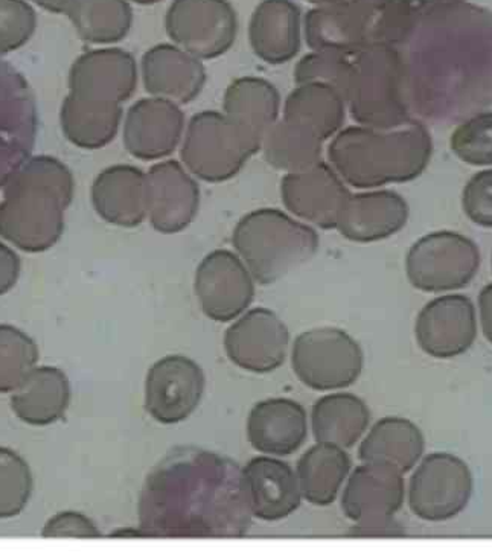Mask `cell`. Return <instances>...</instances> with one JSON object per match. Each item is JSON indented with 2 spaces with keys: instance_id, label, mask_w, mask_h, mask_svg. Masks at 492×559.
Here are the masks:
<instances>
[{
  "instance_id": "6da1fadb",
  "label": "cell",
  "mask_w": 492,
  "mask_h": 559,
  "mask_svg": "<svg viewBox=\"0 0 492 559\" xmlns=\"http://www.w3.org/2000/svg\"><path fill=\"white\" fill-rule=\"evenodd\" d=\"M403 52L411 114L455 124L492 104V13L457 3L421 11Z\"/></svg>"
},
{
  "instance_id": "7a4b0ae2",
  "label": "cell",
  "mask_w": 492,
  "mask_h": 559,
  "mask_svg": "<svg viewBox=\"0 0 492 559\" xmlns=\"http://www.w3.org/2000/svg\"><path fill=\"white\" fill-rule=\"evenodd\" d=\"M137 515L148 538H240L253 516L237 462L195 447L172 450L152 469Z\"/></svg>"
},
{
  "instance_id": "3957f363",
  "label": "cell",
  "mask_w": 492,
  "mask_h": 559,
  "mask_svg": "<svg viewBox=\"0 0 492 559\" xmlns=\"http://www.w3.org/2000/svg\"><path fill=\"white\" fill-rule=\"evenodd\" d=\"M0 240L26 253L52 249L74 200L71 169L52 156H31L2 189Z\"/></svg>"
},
{
  "instance_id": "277c9868",
  "label": "cell",
  "mask_w": 492,
  "mask_h": 559,
  "mask_svg": "<svg viewBox=\"0 0 492 559\" xmlns=\"http://www.w3.org/2000/svg\"><path fill=\"white\" fill-rule=\"evenodd\" d=\"M432 154V134L417 119L391 130L348 127L328 146L331 167L360 189L411 182L429 167Z\"/></svg>"
},
{
  "instance_id": "5b68a950",
  "label": "cell",
  "mask_w": 492,
  "mask_h": 559,
  "mask_svg": "<svg viewBox=\"0 0 492 559\" xmlns=\"http://www.w3.org/2000/svg\"><path fill=\"white\" fill-rule=\"evenodd\" d=\"M319 242L313 227L272 207L244 215L232 235L238 257L261 285L278 283L309 262L317 253Z\"/></svg>"
},
{
  "instance_id": "8992f818",
  "label": "cell",
  "mask_w": 492,
  "mask_h": 559,
  "mask_svg": "<svg viewBox=\"0 0 492 559\" xmlns=\"http://www.w3.org/2000/svg\"><path fill=\"white\" fill-rule=\"evenodd\" d=\"M351 61L345 103L357 124L391 130L413 119L401 48L367 46L353 52Z\"/></svg>"
},
{
  "instance_id": "52a82bcc",
  "label": "cell",
  "mask_w": 492,
  "mask_h": 559,
  "mask_svg": "<svg viewBox=\"0 0 492 559\" xmlns=\"http://www.w3.org/2000/svg\"><path fill=\"white\" fill-rule=\"evenodd\" d=\"M255 154L226 115L214 110L191 118L180 152L188 171L209 183L232 179Z\"/></svg>"
},
{
  "instance_id": "ba28073f",
  "label": "cell",
  "mask_w": 492,
  "mask_h": 559,
  "mask_svg": "<svg viewBox=\"0 0 492 559\" xmlns=\"http://www.w3.org/2000/svg\"><path fill=\"white\" fill-rule=\"evenodd\" d=\"M479 246L452 230L419 238L406 257V275L419 292L449 293L472 283L479 273Z\"/></svg>"
},
{
  "instance_id": "9c48e42d",
  "label": "cell",
  "mask_w": 492,
  "mask_h": 559,
  "mask_svg": "<svg viewBox=\"0 0 492 559\" xmlns=\"http://www.w3.org/2000/svg\"><path fill=\"white\" fill-rule=\"evenodd\" d=\"M296 377L319 392L341 391L359 380L364 354L356 338L337 328H316L298 335L291 350Z\"/></svg>"
},
{
  "instance_id": "30bf717a",
  "label": "cell",
  "mask_w": 492,
  "mask_h": 559,
  "mask_svg": "<svg viewBox=\"0 0 492 559\" xmlns=\"http://www.w3.org/2000/svg\"><path fill=\"white\" fill-rule=\"evenodd\" d=\"M475 491V477L464 459L445 451L427 454L411 474L407 501L424 522L440 523L463 514Z\"/></svg>"
},
{
  "instance_id": "8fae6325",
  "label": "cell",
  "mask_w": 492,
  "mask_h": 559,
  "mask_svg": "<svg viewBox=\"0 0 492 559\" xmlns=\"http://www.w3.org/2000/svg\"><path fill=\"white\" fill-rule=\"evenodd\" d=\"M168 37L199 60L225 56L237 40V11L228 0H175L165 15Z\"/></svg>"
},
{
  "instance_id": "7c38bea8",
  "label": "cell",
  "mask_w": 492,
  "mask_h": 559,
  "mask_svg": "<svg viewBox=\"0 0 492 559\" xmlns=\"http://www.w3.org/2000/svg\"><path fill=\"white\" fill-rule=\"evenodd\" d=\"M37 136L38 109L33 88L0 56V189L33 156Z\"/></svg>"
},
{
  "instance_id": "4fadbf2b",
  "label": "cell",
  "mask_w": 492,
  "mask_h": 559,
  "mask_svg": "<svg viewBox=\"0 0 492 559\" xmlns=\"http://www.w3.org/2000/svg\"><path fill=\"white\" fill-rule=\"evenodd\" d=\"M200 307L215 322H232L255 298V280L238 254L214 250L200 262L194 280Z\"/></svg>"
},
{
  "instance_id": "5bb4252c",
  "label": "cell",
  "mask_w": 492,
  "mask_h": 559,
  "mask_svg": "<svg viewBox=\"0 0 492 559\" xmlns=\"http://www.w3.org/2000/svg\"><path fill=\"white\" fill-rule=\"evenodd\" d=\"M205 388V372L192 358H160L145 378V411L165 426L183 423L197 411Z\"/></svg>"
},
{
  "instance_id": "9a60e30c",
  "label": "cell",
  "mask_w": 492,
  "mask_h": 559,
  "mask_svg": "<svg viewBox=\"0 0 492 559\" xmlns=\"http://www.w3.org/2000/svg\"><path fill=\"white\" fill-rule=\"evenodd\" d=\"M478 333V310L464 295H444L430 300L415 322L419 348L440 360L463 356L475 345Z\"/></svg>"
},
{
  "instance_id": "2e32d148",
  "label": "cell",
  "mask_w": 492,
  "mask_h": 559,
  "mask_svg": "<svg viewBox=\"0 0 492 559\" xmlns=\"http://www.w3.org/2000/svg\"><path fill=\"white\" fill-rule=\"evenodd\" d=\"M136 59L121 48L94 49L80 56L69 72V95L82 102L122 106L137 87Z\"/></svg>"
},
{
  "instance_id": "e0dca14e",
  "label": "cell",
  "mask_w": 492,
  "mask_h": 559,
  "mask_svg": "<svg viewBox=\"0 0 492 559\" xmlns=\"http://www.w3.org/2000/svg\"><path fill=\"white\" fill-rule=\"evenodd\" d=\"M290 331L267 308H253L238 318L225 334V349L238 368L253 373L276 371L286 361Z\"/></svg>"
},
{
  "instance_id": "ac0fdd59",
  "label": "cell",
  "mask_w": 492,
  "mask_h": 559,
  "mask_svg": "<svg viewBox=\"0 0 492 559\" xmlns=\"http://www.w3.org/2000/svg\"><path fill=\"white\" fill-rule=\"evenodd\" d=\"M349 195L341 177L325 162L307 171L290 173L280 182L284 206L296 217L326 230L336 229Z\"/></svg>"
},
{
  "instance_id": "d6986e66",
  "label": "cell",
  "mask_w": 492,
  "mask_h": 559,
  "mask_svg": "<svg viewBox=\"0 0 492 559\" xmlns=\"http://www.w3.org/2000/svg\"><path fill=\"white\" fill-rule=\"evenodd\" d=\"M200 188L177 160L160 162L147 173V218L157 233L179 234L197 217Z\"/></svg>"
},
{
  "instance_id": "ffe728a7",
  "label": "cell",
  "mask_w": 492,
  "mask_h": 559,
  "mask_svg": "<svg viewBox=\"0 0 492 559\" xmlns=\"http://www.w3.org/2000/svg\"><path fill=\"white\" fill-rule=\"evenodd\" d=\"M184 115L176 103L144 98L130 107L124 121V146L140 160H159L182 141Z\"/></svg>"
},
{
  "instance_id": "44dd1931",
  "label": "cell",
  "mask_w": 492,
  "mask_h": 559,
  "mask_svg": "<svg viewBox=\"0 0 492 559\" xmlns=\"http://www.w3.org/2000/svg\"><path fill=\"white\" fill-rule=\"evenodd\" d=\"M406 499L403 473L391 466L363 462L346 479L341 509L356 523L394 519Z\"/></svg>"
},
{
  "instance_id": "7402d4cb",
  "label": "cell",
  "mask_w": 492,
  "mask_h": 559,
  "mask_svg": "<svg viewBox=\"0 0 492 559\" xmlns=\"http://www.w3.org/2000/svg\"><path fill=\"white\" fill-rule=\"evenodd\" d=\"M250 512L263 522H279L301 507L298 476L287 462L260 456L241 469Z\"/></svg>"
},
{
  "instance_id": "603a6c76",
  "label": "cell",
  "mask_w": 492,
  "mask_h": 559,
  "mask_svg": "<svg viewBox=\"0 0 492 559\" xmlns=\"http://www.w3.org/2000/svg\"><path fill=\"white\" fill-rule=\"evenodd\" d=\"M409 215V204L398 192H360L346 200L336 229L349 241H382L405 229Z\"/></svg>"
},
{
  "instance_id": "cb8c5ba5",
  "label": "cell",
  "mask_w": 492,
  "mask_h": 559,
  "mask_svg": "<svg viewBox=\"0 0 492 559\" xmlns=\"http://www.w3.org/2000/svg\"><path fill=\"white\" fill-rule=\"evenodd\" d=\"M145 91L176 104L194 102L206 84L202 60L176 45H156L142 57Z\"/></svg>"
},
{
  "instance_id": "d4e9b609",
  "label": "cell",
  "mask_w": 492,
  "mask_h": 559,
  "mask_svg": "<svg viewBox=\"0 0 492 559\" xmlns=\"http://www.w3.org/2000/svg\"><path fill=\"white\" fill-rule=\"evenodd\" d=\"M96 214L118 227H136L147 218V173L132 165H113L92 185Z\"/></svg>"
},
{
  "instance_id": "484cf974",
  "label": "cell",
  "mask_w": 492,
  "mask_h": 559,
  "mask_svg": "<svg viewBox=\"0 0 492 559\" xmlns=\"http://www.w3.org/2000/svg\"><path fill=\"white\" fill-rule=\"evenodd\" d=\"M309 436V416L298 401L271 399L250 411V445L267 456H288L301 449Z\"/></svg>"
},
{
  "instance_id": "4316f807",
  "label": "cell",
  "mask_w": 492,
  "mask_h": 559,
  "mask_svg": "<svg viewBox=\"0 0 492 559\" xmlns=\"http://www.w3.org/2000/svg\"><path fill=\"white\" fill-rule=\"evenodd\" d=\"M301 8L295 2L263 0L250 19V46L265 63H288L301 51Z\"/></svg>"
},
{
  "instance_id": "83f0119b",
  "label": "cell",
  "mask_w": 492,
  "mask_h": 559,
  "mask_svg": "<svg viewBox=\"0 0 492 559\" xmlns=\"http://www.w3.org/2000/svg\"><path fill=\"white\" fill-rule=\"evenodd\" d=\"M72 400L68 373L57 366L38 365L13 393L11 412L31 427H49L67 416Z\"/></svg>"
},
{
  "instance_id": "f1b7e54d",
  "label": "cell",
  "mask_w": 492,
  "mask_h": 559,
  "mask_svg": "<svg viewBox=\"0 0 492 559\" xmlns=\"http://www.w3.org/2000/svg\"><path fill=\"white\" fill-rule=\"evenodd\" d=\"M223 110L252 148L256 153L261 152L265 134L278 121L279 91L271 81L243 76L232 81L226 88Z\"/></svg>"
},
{
  "instance_id": "f546056e",
  "label": "cell",
  "mask_w": 492,
  "mask_h": 559,
  "mask_svg": "<svg viewBox=\"0 0 492 559\" xmlns=\"http://www.w3.org/2000/svg\"><path fill=\"white\" fill-rule=\"evenodd\" d=\"M348 10L360 48H403L421 14L413 0H353L348 3Z\"/></svg>"
},
{
  "instance_id": "4dcf8cb0",
  "label": "cell",
  "mask_w": 492,
  "mask_h": 559,
  "mask_svg": "<svg viewBox=\"0 0 492 559\" xmlns=\"http://www.w3.org/2000/svg\"><path fill=\"white\" fill-rule=\"evenodd\" d=\"M425 438L417 424L401 416H386L369 430L360 443L359 457L409 473L424 456Z\"/></svg>"
},
{
  "instance_id": "1f68e13d",
  "label": "cell",
  "mask_w": 492,
  "mask_h": 559,
  "mask_svg": "<svg viewBox=\"0 0 492 559\" xmlns=\"http://www.w3.org/2000/svg\"><path fill=\"white\" fill-rule=\"evenodd\" d=\"M371 423V411L352 393H331L316 401L311 412V429L317 442L351 449Z\"/></svg>"
},
{
  "instance_id": "d6a6232c",
  "label": "cell",
  "mask_w": 492,
  "mask_h": 559,
  "mask_svg": "<svg viewBox=\"0 0 492 559\" xmlns=\"http://www.w3.org/2000/svg\"><path fill=\"white\" fill-rule=\"evenodd\" d=\"M351 465V457L340 447L326 442L311 447L296 466L302 499L316 507H328L336 501Z\"/></svg>"
},
{
  "instance_id": "836d02e7",
  "label": "cell",
  "mask_w": 492,
  "mask_h": 559,
  "mask_svg": "<svg viewBox=\"0 0 492 559\" xmlns=\"http://www.w3.org/2000/svg\"><path fill=\"white\" fill-rule=\"evenodd\" d=\"M346 103L333 87L298 84L284 103V119L314 131L322 141L336 136L345 124Z\"/></svg>"
},
{
  "instance_id": "e575fe53",
  "label": "cell",
  "mask_w": 492,
  "mask_h": 559,
  "mask_svg": "<svg viewBox=\"0 0 492 559\" xmlns=\"http://www.w3.org/2000/svg\"><path fill=\"white\" fill-rule=\"evenodd\" d=\"M124 109L76 99L68 95L61 104L60 126L64 138L83 150H98L117 138Z\"/></svg>"
},
{
  "instance_id": "d590c367",
  "label": "cell",
  "mask_w": 492,
  "mask_h": 559,
  "mask_svg": "<svg viewBox=\"0 0 492 559\" xmlns=\"http://www.w3.org/2000/svg\"><path fill=\"white\" fill-rule=\"evenodd\" d=\"M64 14L80 38L92 45L118 44L133 25V10L127 0H69Z\"/></svg>"
},
{
  "instance_id": "8d00e7d4",
  "label": "cell",
  "mask_w": 492,
  "mask_h": 559,
  "mask_svg": "<svg viewBox=\"0 0 492 559\" xmlns=\"http://www.w3.org/2000/svg\"><path fill=\"white\" fill-rule=\"evenodd\" d=\"M261 152L268 165L290 175L322 162L324 141L307 127L283 118L265 134Z\"/></svg>"
},
{
  "instance_id": "74e56055",
  "label": "cell",
  "mask_w": 492,
  "mask_h": 559,
  "mask_svg": "<svg viewBox=\"0 0 492 559\" xmlns=\"http://www.w3.org/2000/svg\"><path fill=\"white\" fill-rule=\"evenodd\" d=\"M40 360L36 341L21 328L0 323V395H10Z\"/></svg>"
},
{
  "instance_id": "f35d334b",
  "label": "cell",
  "mask_w": 492,
  "mask_h": 559,
  "mask_svg": "<svg viewBox=\"0 0 492 559\" xmlns=\"http://www.w3.org/2000/svg\"><path fill=\"white\" fill-rule=\"evenodd\" d=\"M33 492L29 462L19 451L0 445V520L21 515L28 508Z\"/></svg>"
},
{
  "instance_id": "ab89813d",
  "label": "cell",
  "mask_w": 492,
  "mask_h": 559,
  "mask_svg": "<svg viewBox=\"0 0 492 559\" xmlns=\"http://www.w3.org/2000/svg\"><path fill=\"white\" fill-rule=\"evenodd\" d=\"M449 148L471 167H492V111H479L453 131Z\"/></svg>"
},
{
  "instance_id": "60d3db41",
  "label": "cell",
  "mask_w": 492,
  "mask_h": 559,
  "mask_svg": "<svg viewBox=\"0 0 492 559\" xmlns=\"http://www.w3.org/2000/svg\"><path fill=\"white\" fill-rule=\"evenodd\" d=\"M351 56L313 51L309 56L302 57L295 68L296 84H325V86L337 91L345 99L349 79H351Z\"/></svg>"
},
{
  "instance_id": "b9f144b4",
  "label": "cell",
  "mask_w": 492,
  "mask_h": 559,
  "mask_svg": "<svg viewBox=\"0 0 492 559\" xmlns=\"http://www.w3.org/2000/svg\"><path fill=\"white\" fill-rule=\"evenodd\" d=\"M36 28V11L26 0H0V56L28 44Z\"/></svg>"
},
{
  "instance_id": "7bdbcfd3",
  "label": "cell",
  "mask_w": 492,
  "mask_h": 559,
  "mask_svg": "<svg viewBox=\"0 0 492 559\" xmlns=\"http://www.w3.org/2000/svg\"><path fill=\"white\" fill-rule=\"evenodd\" d=\"M465 215L475 225L492 229V169L471 177L463 192Z\"/></svg>"
},
{
  "instance_id": "ee69618b",
  "label": "cell",
  "mask_w": 492,
  "mask_h": 559,
  "mask_svg": "<svg viewBox=\"0 0 492 559\" xmlns=\"http://www.w3.org/2000/svg\"><path fill=\"white\" fill-rule=\"evenodd\" d=\"M44 538H101L103 532L96 526L94 520L83 512L61 511L49 516L41 527Z\"/></svg>"
},
{
  "instance_id": "f6af8a7d",
  "label": "cell",
  "mask_w": 492,
  "mask_h": 559,
  "mask_svg": "<svg viewBox=\"0 0 492 559\" xmlns=\"http://www.w3.org/2000/svg\"><path fill=\"white\" fill-rule=\"evenodd\" d=\"M22 273V262L14 248L0 240V296L13 290Z\"/></svg>"
},
{
  "instance_id": "bcb514c9",
  "label": "cell",
  "mask_w": 492,
  "mask_h": 559,
  "mask_svg": "<svg viewBox=\"0 0 492 559\" xmlns=\"http://www.w3.org/2000/svg\"><path fill=\"white\" fill-rule=\"evenodd\" d=\"M349 534L361 538H397L403 537L406 531L394 519H386L379 522L357 523Z\"/></svg>"
},
{
  "instance_id": "7dc6e473",
  "label": "cell",
  "mask_w": 492,
  "mask_h": 559,
  "mask_svg": "<svg viewBox=\"0 0 492 559\" xmlns=\"http://www.w3.org/2000/svg\"><path fill=\"white\" fill-rule=\"evenodd\" d=\"M480 330L492 345V283L485 285L478 299Z\"/></svg>"
},
{
  "instance_id": "c3c4849f",
  "label": "cell",
  "mask_w": 492,
  "mask_h": 559,
  "mask_svg": "<svg viewBox=\"0 0 492 559\" xmlns=\"http://www.w3.org/2000/svg\"><path fill=\"white\" fill-rule=\"evenodd\" d=\"M29 2L36 3V5L53 14H64L69 5V0H29Z\"/></svg>"
},
{
  "instance_id": "681fc988",
  "label": "cell",
  "mask_w": 492,
  "mask_h": 559,
  "mask_svg": "<svg viewBox=\"0 0 492 559\" xmlns=\"http://www.w3.org/2000/svg\"><path fill=\"white\" fill-rule=\"evenodd\" d=\"M109 537L115 538H148L147 532L142 530L141 526L134 527H119V530L111 532Z\"/></svg>"
},
{
  "instance_id": "f907efd6",
  "label": "cell",
  "mask_w": 492,
  "mask_h": 559,
  "mask_svg": "<svg viewBox=\"0 0 492 559\" xmlns=\"http://www.w3.org/2000/svg\"><path fill=\"white\" fill-rule=\"evenodd\" d=\"M463 2L464 0H413L415 5H417L421 11L434 10V8L453 7Z\"/></svg>"
},
{
  "instance_id": "816d5d0a",
  "label": "cell",
  "mask_w": 492,
  "mask_h": 559,
  "mask_svg": "<svg viewBox=\"0 0 492 559\" xmlns=\"http://www.w3.org/2000/svg\"><path fill=\"white\" fill-rule=\"evenodd\" d=\"M307 2L313 3L316 7H338V5H348V3L353 2V0H307Z\"/></svg>"
},
{
  "instance_id": "f5cc1de1",
  "label": "cell",
  "mask_w": 492,
  "mask_h": 559,
  "mask_svg": "<svg viewBox=\"0 0 492 559\" xmlns=\"http://www.w3.org/2000/svg\"><path fill=\"white\" fill-rule=\"evenodd\" d=\"M137 5H155V3L163 2V0H132Z\"/></svg>"
},
{
  "instance_id": "db71d44e",
  "label": "cell",
  "mask_w": 492,
  "mask_h": 559,
  "mask_svg": "<svg viewBox=\"0 0 492 559\" xmlns=\"http://www.w3.org/2000/svg\"><path fill=\"white\" fill-rule=\"evenodd\" d=\"M491 269H492V257H491Z\"/></svg>"
}]
</instances>
